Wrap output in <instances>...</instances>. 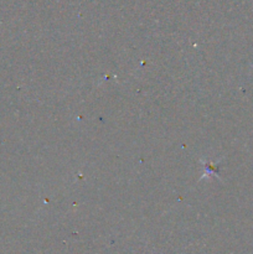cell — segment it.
Listing matches in <instances>:
<instances>
[{
    "label": "cell",
    "mask_w": 253,
    "mask_h": 254,
    "mask_svg": "<svg viewBox=\"0 0 253 254\" xmlns=\"http://www.w3.org/2000/svg\"><path fill=\"white\" fill-rule=\"evenodd\" d=\"M203 166H205V170H207V173L203 174L202 179L205 178V176H207L208 173H212V174H215V175L218 176V174H217L218 164H211V165H210V164H205V163H203Z\"/></svg>",
    "instance_id": "obj_1"
}]
</instances>
